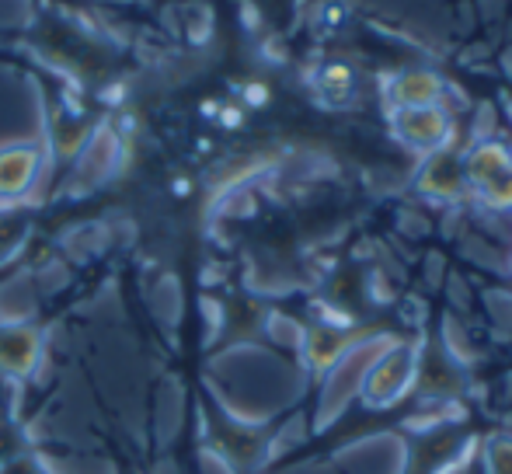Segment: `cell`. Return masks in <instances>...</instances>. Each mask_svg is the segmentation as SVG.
<instances>
[{"label":"cell","mask_w":512,"mask_h":474,"mask_svg":"<svg viewBox=\"0 0 512 474\" xmlns=\"http://www.w3.org/2000/svg\"><path fill=\"white\" fill-rule=\"evenodd\" d=\"M467 189L495 213H512V150L499 140H478L464 154Z\"/></svg>","instance_id":"obj_1"},{"label":"cell","mask_w":512,"mask_h":474,"mask_svg":"<svg viewBox=\"0 0 512 474\" xmlns=\"http://www.w3.org/2000/svg\"><path fill=\"white\" fill-rule=\"evenodd\" d=\"M418 377V353L411 346H391L387 353H377V359L366 370L359 394L370 408H391L408 394V387Z\"/></svg>","instance_id":"obj_2"},{"label":"cell","mask_w":512,"mask_h":474,"mask_svg":"<svg viewBox=\"0 0 512 474\" xmlns=\"http://www.w3.org/2000/svg\"><path fill=\"white\" fill-rule=\"evenodd\" d=\"M391 126L422 157L443 150L446 140L453 136V119L443 105H432V109H391Z\"/></svg>","instance_id":"obj_3"},{"label":"cell","mask_w":512,"mask_h":474,"mask_svg":"<svg viewBox=\"0 0 512 474\" xmlns=\"http://www.w3.org/2000/svg\"><path fill=\"white\" fill-rule=\"evenodd\" d=\"M46 154L35 143H7L0 147V203H18L39 185Z\"/></svg>","instance_id":"obj_4"},{"label":"cell","mask_w":512,"mask_h":474,"mask_svg":"<svg viewBox=\"0 0 512 474\" xmlns=\"http://www.w3.org/2000/svg\"><path fill=\"white\" fill-rule=\"evenodd\" d=\"M418 192H425L429 199L439 203H453L467 192V178H464V157L457 150H436L422 161V171L415 178Z\"/></svg>","instance_id":"obj_5"},{"label":"cell","mask_w":512,"mask_h":474,"mask_svg":"<svg viewBox=\"0 0 512 474\" xmlns=\"http://www.w3.org/2000/svg\"><path fill=\"white\" fill-rule=\"evenodd\" d=\"M42 356V339L32 325H0V373L28 377Z\"/></svg>","instance_id":"obj_6"},{"label":"cell","mask_w":512,"mask_h":474,"mask_svg":"<svg viewBox=\"0 0 512 474\" xmlns=\"http://www.w3.org/2000/svg\"><path fill=\"white\" fill-rule=\"evenodd\" d=\"M387 98H391V109H432V105H443V81L432 70H405V74H394Z\"/></svg>","instance_id":"obj_7"},{"label":"cell","mask_w":512,"mask_h":474,"mask_svg":"<svg viewBox=\"0 0 512 474\" xmlns=\"http://www.w3.org/2000/svg\"><path fill=\"white\" fill-rule=\"evenodd\" d=\"M488 474H512V440L488 443Z\"/></svg>","instance_id":"obj_8"}]
</instances>
